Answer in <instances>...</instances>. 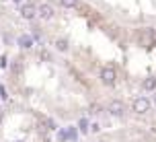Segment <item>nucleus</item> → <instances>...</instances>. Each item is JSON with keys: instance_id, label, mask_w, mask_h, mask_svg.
<instances>
[{"instance_id": "nucleus-1", "label": "nucleus", "mask_w": 156, "mask_h": 142, "mask_svg": "<svg viewBox=\"0 0 156 142\" xmlns=\"http://www.w3.org/2000/svg\"><path fill=\"white\" fill-rule=\"evenodd\" d=\"M99 78H101V82L105 85V87H115V82H117V72H115V68H111V66L101 68Z\"/></svg>"}, {"instance_id": "nucleus-2", "label": "nucleus", "mask_w": 156, "mask_h": 142, "mask_svg": "<svg viewBox=\"0 0 156 142\" xmlns=\"http://www.w3.org/2000/svg\"><path fill=\"white\" fill-rule=\"evenodd\" d=\"M132 109L136 111V113L144 115V113H148V111L152 109V101H150L148 97H136L132 101Z\"/></svg>"}, {"instance_id": "nucleus-3", "label": "nucleus", "mask_w": 156, "mask_h": 142, "mask_svg": "<svg viewBox=\"0 0 156 142\" xmlns=\"http://www.w3.org/2000/svg\"><path fill=\"white\" fill-rule=\"evenodd\" d=\"M76 128H66L58 132V140L60 142H76Z\"/></svg>"}, {"instance_id": "nucleus-4", "label": "nucleus", "mask_w": 156, "mask_h": 142, "mask_svg": "<svg viewBox=\"0 0 156 142\" xmlns=\"http://www.w3.org/2000/svg\"><path fill=\"white\" fill-rule=\"evenodd\" d=\"M107 111H109L111 115H115V118H123L125 115V105L121 101H111L109 107H107Z\"/></svg>"}, {"instance_id": "nucleus-5", "label": "nucleus", "mask_w": 156, "mask_h": 142, "mask_svg": "<svg viewBox=\"0 0 156 142\" xmlns=\"http://www.w3.org/2000/svg\"><path fill=\"white\" fill-rule=\"evenodd\" d=\"M54 15H55V13H54V6H51V4H47V2H43V4L37 8V16H41L43 21L54 19Z\"/></svg>"}, {"instance_id": "nucleus-6", "label": "nucleus", "mask_w": 156, "mask_h": 142, "mask_svg": "<svg viewBox=\"0 0 156 142\" xmlns=\"http://www.w3.org/2000/svg\"><path fill=\"white\" fill-rule=\"evenodd\" d=\"M21 16H23L25 21H33L37 16V6L35 4H23L21 6Z\"/></svg>"}, {"instance_id": "nucleus-7", "label": "nucleus", "mask_w": 156, "mask_h": 142, "mask_svg": "<svg viewBox=\"0 0 156 142\" xmlns=\"http://www.w3.org/2000/svg\"><path fill=\"white\" fill-rule=\"evenodd\" d=\"M16 43H19V47H23V49H31L35 46V37L33 35H21L16 39Z\"/></svg>"}, {"instance_id": "nucleus-8", "label": "nucleus", "mask_w": 156, "mask_h": 142, "mask_svg": "<svg viewBox=\"0 0 156 142\" xmlns=\"http://www.w3.org/2000/svg\"><path fill=\"white\" fill-rule=\"evenodd\" d=\"M60 6L66 8V10H72V8L80 6V0H60Z\"/></svg>"}, {"instance_id": "nucleus-9", "label": "nucleus", "mask_w": 156, "mask_h": 142, "mask_svg": "<svg viewBox=\"0 0 156 142\" xmlns=\"http://www.w3.org/2000/svg\"><path fill=\"white\" fill-rule=\"evenodd\" d=\"M88 128H90V124H88V119H86V118H80V119H78V126H76L78 132H82V134H88Z\"/></svg>"}, {"instance_id": "nucleus-10", "label": "nucleus", "mask_w": 156, "mask_h": 142, "mask_svg": "<svg viewBox=\"0 0 156 142\" xmlns=\"http://www.w3.org/2000/svg\"><path fill=\"white\" fill-rule=\"evenodd\" d=\"M142 89H144V91H154L156 89V78L154 76H148V78L142 82Z\"/></svg>"}, {"instance_id": "nucleus-11", "label": "nucleus", "mask_w": 156, "mask_h": 142, "mask_svg": "<svg viewBox=\"0 0 156 142\" xmlns=\"http://www.w3.org/2000/svg\"><path fill=\"white\" fill-rule=\"evenodd\" d=\"M55 47H58L60 52H68V39H58L55 41Z\"/></svg>"}, {"instance_id": "nucleus-12", "label": "nucleus", "mask_w": 156, "mask_h": 142, "mask_svg": "<svg viewBox=\"0 0 156 142\" xmlns=\"http://www.w3.org/2000/svg\"><path fill=\"white\" fill-rule=\"evenodd\" d=\"M43 126H45V130H55V122L54 119H43Z\"/></svg>"}, {"instance_id": "nucleus-13", "label": "nucleus", "mask_w": 156, "mask_h": 142, "mask_svg": "<svg viewBox=\"0 0 156 142\" xmlns=\"http://www.w3.org/2000/svg\"><path fill=\"white\" fill-rule=\"evenodd\" d=\"M6 97H8V95H6V89L0 85V99H6Z\"/></svg>"}, {"instance_id": "nucleus-14", "label": "nucleus", "mask_w": 156, "mask_h": 142, "mask_svg": "<svg viewBox=\"0 0 156 142\" xmlns=\"http://www.w3.org/2000/svg\"><path fill=\"white\" fill-rule=\"evenodd\" d=\"M0 68H6V56H0Z\"/></svg>"}, {"instance_id": "nucleus-15", "label": "nucleus", "mask_w": 156, "mask_h": 142, "mask_svg": "<svg viewBox=\"0 0 156 142\" xmlns=\"http://www.w3.org/2000/svg\"><path fill=\"white\" fill-rule=\"evenodd\" d=\"M12 2H15V4H23V0H12Z\"/></svg>"}, {"instance_id": "nucleus-16", "label": "nucleus", "mask_w": 156, "mask_h": 142, "mask_svg": "<svg viewBox=\"0 0 156 142\" xmlns=\"http://www.w3.org/2000/svg\"><path fill=\"white\" fill-rule=\"evenodd\" d=\"M2 118H4V115H2V111H0V122H2Z\"/></svg>"}, {"instance_id": "nucleus-17", "label": "nucleus", "mask_w": 156, "mask_h": 142, "mask_svg": "<svg viewBox=\"0 0 156 142\" xmlns=\"http://www.w3.org/2000/svg\"><path fill=\"white\" fill-rule=\"evenodd\" d=\"M152 103H154V105H156V95H154V101H152Z\"/></svg>"}, {"instance_id": "nucleus-18", "label": "nucleus", "mask_w": 156, "mask_h": 142, "mask_svg": "<svg viewBox=\"0 0 156 142\" xmlns=\"http://www.w3.org/2000/svg\"><path fill=\"white\" fill-rule=\"evenodd\" d=\"M12 142H23V140H12Z\"/></svg>"}]
</instances>
